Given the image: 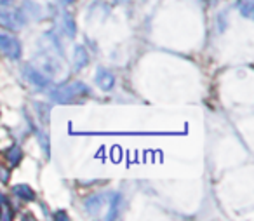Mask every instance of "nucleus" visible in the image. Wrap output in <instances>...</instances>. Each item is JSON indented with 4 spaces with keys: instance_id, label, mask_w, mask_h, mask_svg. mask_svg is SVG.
Here are the masks:
<instances>
[{
    "instance_id": "obj_13",
    "label": "nucleus",
    "mask_w": 254,
    "mask_h": 221,
    "mask_svg": "<svg viewBox=\"0 0 254 221\" xmlns=\"http://www.w3.org/2000/svg\"><path fill=\"white\" fill-rule=\"evenodd\" d=\"M119 202H120V195H113V200H112V213H110V216H108V218H115V216H117Z\"/></svg>"
},
{
    "instance_id": "obj_4",
    "label": "nucleus",
    "mask_w": 254,
    "mask_h": 221,
    "mask_svg": "<svg viewBox=\"0 0 254 221\" xmlns=\"http://www.w3.org/2000/svg\"><path fill=\"white\" fill-rule=\"evenodd\" d=\"M96 84H98L103 91H110V89L115 85V77H113V74L108 70H98V74H96Z\"/></svg>"
},
{
    "instance_id": "obj_7",
    "label": "nucleus",
    "mask_w": 254,
    "mask_h": 221,
    "mask_svg": "<svg viewBox=\"0 0 254 221\" xmlns=\"http://www.w3.org/2000/svg\"><path fill=\"white\" fill-rule=\"evenodd\" d=\"M105 204V199H103L101 195H92L91 199L85 200V207H87L89 213H98L99 209H101V206Z\"/></svg>"
},
{
    "instance_id": "obj_17",
    "label": "nucleus",
    "mask_w": 254,
    "mask_h": 221,
    "mask_svg": "<svg viewBox=\"0 0 254 221\" xmlns=\"http://www.w3.org/2000/svg\"><path fill=\"white\" fill-rule=\"evenodd\" d=\"M64 4H70V2H73V0H63Z\"/></svg>"
},
{
    "instance_id": "obj_8",
    "label": "nucleus",
    "mask_w": 254,
    "mask_h": 221,
    "mask_svg": "<svg viewBox=\"0 0 254 221\" xmlns=\"http://www.w3.org/2000/svg\"><path fill=\"white\" fill-rule=\"evenodd\" d=\"M73 63L77 68H82L89 63V56H87V51L84 47H77L75 49V54H73Z\"/></svg>"
},
{
    "instance_id": "obj_14",
    "label": "nucleus",
    "mask_w": 254,
    "mask_h": 221,
    "mask_svg": "<svg viewBox=\"0 0 254 221\" xmlns=\"http://www.w3.org/2000/svg\"><path fill=\"white\" fill-rule=\"evenodd\" d=\"M0 181H9V169L0 164Z\"/></svg>"
},
{
    "instance_id": "obj_16",
    "label": "nucleus",
    "mask_w": 254,
    "mask_h": 221,
    "mask_svg": "<svg viewBox=\"0 0 254 221\" xmlns=\"http://www.w3.org/2000/svg\"><path fill=\"white\" fill-rule=\"evenodd\" d=\"M56 220H68V216L64 213H58L56 214Z\"/></svg>"
},
{
    "instance_id": "obj_15",
    "label": "nucleus",
    "mask_w": 254,
    "mask_h": 221,
    "mask_svg": "<svg viewBox=\"0 0 254 221\" xmlns=\"http://www.w3.org/2000/svg\"><path fill=\"white\" fill-rule=\"evenodd\" d=\"M0 4L7 7V5H12V4H14V0H0Z\"/></svg>"
},
{
    "instance_id": "obj_3",
    "label": "nucleus",
    "mask_w": 254,
    "mask_h": 221,
    "mask_svg": "<svg viewBox=\"0 0 254 221\" xmlns=\"http://www.w3.org/2000/svg\"><path fill=\"white\" fill-rule=\"evenodd\" d=\"M25 75H26V78H28L33 85H37L39 89H46L47 85H49V78L39 70H33V68H30V67H25Z\"/></svg>"
},
{
    "instance_id": "obj_1",
    "label": "nucleus",
    "mask_w": 254,
    "mask_h": 221,
    "mask_svg": "<svg viewBox=\"0 0 254 221\" xmlns=\"http://www.w3.org/2000/svg\"><path fill=\"white\" fill-rule=\"evenodd\" d=\"M89 87L82 82H71V84H66V85H61L58 87L56 91H53L51 98L58 103H70L73 99H78V98H84V96H89Z\"/></svg>"
},
{
    "instance_id": "obj_5",
    "label": "nucleus",
    "mask_w": 254,
    "mask_h": 221,
    "mask_svg": "<svg viewBox=\"0 0 254 221\" xmlns=\"http://www.w3.org/2000/svg\"><path fill=\"white\" fill-rule=\"evenodd\" d=\"M0 23L7 28H18L25 23V19H18L16 12H9V11H2L0 12Z\"/></svg>"
},
{
    "instance_id": "obj_6",
    "label": "nucleus",
    "mask_w": 254,
    "mask_h": 221,
    "mask_svg": "<svg viewBox=\"0 0 254 221\" xmlns=\"http://www.w3.org/2000/svg\"><path fill=\"white\" fill-rule=\"evenodd\" d=\"M12 192H14L16 195H18L19 199H23V200H35V192H33L28 185L14 186V188H12Z\"/></svg>"
},
{
    "instance_id": "obj_2",
    "label": "nucleus",
    "mask_w": 254,
    "mask_h": 221,
    "mask_svg": "<svg viewBox=\"0 0 254 221\" xmlns=\"http://www.w3.org/2000/svg\"><path fill=\"white\" fill-rule=\"evenodd\" d=\"M0 51L11 60L21 58V44L16 37L9 35V33H0Z\"/></svg>"
},
{
    "instance_id": "obj_11",
    "label": "nucleus",
    "mask_w": 254,
    "mask_h": 221,
    "mask_svg": "<svg viewBox=\"0 0 254 221\" xmlns=\"http://www.w3.org/2000/svg\"><path fill=\"white\" fill-rule=\"evenodd\" d=\"M239 9L246 18H251L254 11V0H239Z\"/></svg>"
},
{
    "instance_id": "obj_12",
    "label": "nucleus",
    "mask_w": 254,
    "mask_h": 221,
    "mask_svg": "<svg viewBox=\"0 0 254 221\" xmlns=\"http://www.w3.org/2000/svg\"><path fill=\"white\" fill-rule=\"evenodd\" d=\"M0 209H2V213H0V220L4 221H9L12 220V213H11V207H9L7 200H0Z\"/></svg>"
},
{
    "instance_id": "obj_10",
    "label": "nucleus",
    "mask_w": 254,
    "mask_h": 221,
    "mask_svg": "<svg viewBox=\"0 0 254 221\" xmlns=\"http://www.w3.org/2000/svg\"><path fill=\"white\" fill-rule=\"evenodd\" d=\"M61 25H63V30H64V33H66L68 37H75V21H73V18H71L68 12H64L63 16H61Z\"/></svg>"
},
{
    "instance_id": "obj_9",
    "label": "nucleus",
    "mask_w": 254,
    "mask_h": 221,
    "mask_svg": "<svg viewBox=\"0 0 254 221\" xmlns=\"http://www.w3.org/2000/svg\"><path fill=\"white\" fill-rule=\"evenodd\" d=\"M21 157H23V151H21V148H19L18 145H14V147H11L7 151H5V158H7L11 165L18 164V162L21 160Z\"/></svg>"
}]
</instances>
